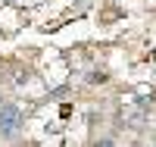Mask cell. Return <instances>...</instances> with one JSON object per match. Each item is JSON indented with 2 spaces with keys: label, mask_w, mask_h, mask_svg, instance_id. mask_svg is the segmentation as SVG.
I'll return each instance as SVG.
<instances>
[{
  "label": "cell",
  "mask_w": 156,
  "mask_h": 147,
  "mask_svg": "<svg viewBox=\"0 0 156 147\" xmlns=\"http://www.w3.org/2000/svg\"><path fill=\"white\" fill-rule=\"evenodd\" d=\"M0 106H3V100H0Z\"/></svg>",
  "instance_id": "cell-3"
},
{
  "label": "cell",
  "mask_w": 156,
  "mask_h": 147,
  "mask_svg": "<svg viewBox=\"0 0 156 147\" xmlns=\"http://www.w3.org/2000/svg\"><path fill=\"white\" fill-rule=\"evenodd\" d=\"M22 106L19 103H3L0 106V138H9V135H16V131L22 128Z\"/></svg>",
  "instance_id": "cell-1"
},
{
  "label": "cell",
  "mask_w": 156,
  "mask_h": 147,
  "mask_svg": "<svg viewBox=\"0 0 156 147\" xmlns=\"http://www.w3.org/2000/svg\"><path fill=\"white\" fill-rule=\"evenodd\" d=\"M94 147H112V141H106V138H103V141H97Z\"/></svg>",
  "instance_id": "cell-2"
}]
</instances>
